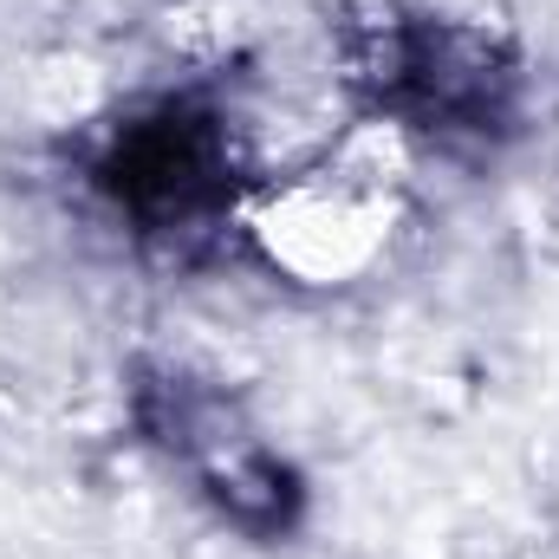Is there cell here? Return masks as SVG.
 <instances>
[{
	"label": "cell",
	"mask_w": 559,
	"mask_h": 559,
	"mask_svg": "<svg viewBox=\"0 0 559 559\" xmlns=\"http://www.w3.org/2000/svg\"><path fill=\"white\" fill-rule=\"evenodd\" d=\"M352 66L384 111L423 131H495L514 98L501 46L449 20H378Z\"/></svg>",
	"instance_id": "6da1fadb"
},
{
	"label": "cell",
	"mask_w": 559,
	"mask_h": 559,
	"mask_svg": "<svg viewBox=\"0 0 559 559\" xmlns=\"http://www.w3.org/2000/svg\"><path fill=\"white\" fill-rule=\"evenodd\" d=\"M98 189L138 222V228H189L228 202V138L195 105H163L131 118L105 163Z\"/></svg>",
	"instance_id": "7a4b0ae2"
}]
</instances>
